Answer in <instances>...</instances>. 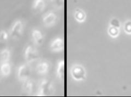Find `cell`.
<instances>
[{
	"label": "cell",
	"instance_id": "16",
	"mask_svg": "<svg viewBox=\"0 0 131 97\" xmlns=\"http://www.w3.org/2000/svg\"><path fill=\"white\" fill-rule=\"evenodd\" d=\"M59 74L60 76L61 75L63 74V62H61L59 64V70H58Z\"/></svg>",
	"mask_w": 131,
	"mask_h": 97
},
{
	"label": "cell",
	"instance_id": "11",
	"mask_svg": "<svg viewBox=\"0 0 131 97\" xmlns=\"http://www.w3.org/2000/svg\"><path fill=\"white\" fill-rule=\"evenodd\" d=\"M49 64L46 62H41L39 63L36 67V70L39 74H43L48 71Z\"/></svg>",
	"mask_w": 131,
	"mask_h": 97
},
{
	"label": "cell",
	"instance_id": "4",
	"mask_svg": "<svg viewBox=\"0 0 131 97\" xmlns=\"http://www.w3.org/2000/svg\"><path fill=\"white\" fill-rule=\"evenodd\" d=\"M50 90V84L47 80H43L39 88L38 96H47Z\"/></svg>",
	"mask_w": 131,
	"mask_h": 97
},
{
	"label": "cell",
	"instance_id": "17",
	"mask_svg": "<svg viewBox=\"0 0 131 97\" xmlns=\"http://www.w3.org/2000/svg\"><path fill=\"white\" fill-rule=\"evenodd\" d=\"M53 2H54L56 4H57V5H60L61 3V0H52Z\"/></svg>",
	"mask_w": 131,
	"mask_h": 97
},
{
	"label": "cell",
	"instance_id": "14",
	"mask_svg": "<svg viewBox=\"0 0 131 97\" xmlns=\"http://www.w3.org/2000/svg\"><path fill=\"white\" fill-rule=\"evenodd\" d=\"M0 38L3 40H7L8 38V34L6 30H2L0 31Z\"/></svg>",
	"mask_w": 131,
	"mask_h": 97
},
{
	"label": "cell",
	"instance_id": "1",
	"mask_svg": "<svg viewBox=\"0 0 131 97\" xmlns=\"http://www.w3.org/2000/svg\"><path fill=\"white\" fill-rule=\"evenodd\" d=\"M24 56L28 63H32L38 59L39 54L36 47L32 45H28L25 50Z\"/></svg>",
	"mask_w": 131,
	"mask_h": 97
},
{
	"label": "cell",
	"instance_id": "8",
	"mask_svg": "<svg viewBox=\"0 0 131 97\" xmlns=\"http://www.w3.org/2000/svg\"><path fill=\"white\" fill-rule=\"evenodd\" d=\"M72 75L76 79H80L83 78L84 71L80 66H75L72 69Z\"/></svg>",
	"mask_w": 131,
	"mask_h": 97
},
{
	"label": "cell",
	"instance_id": "3",
	"mask_svg": "<svg viewBox=\"0 0 131 97\" xmlns=\"http://www.w3.org/2000/svg\"><path fill=\"white\" fill-rule=\"evenodd\" d=\"M23 27L24 25L21 20H16L10 29V35L12 37L16 38L21 35L23 33Z\"/></svg>",
	"mask_w": 131,
	"mask_h": 97
},
{
	"label": "cell",
	"instance_id": "15",
	"mask_svg": "<svg viewBox=\"0 0 131 97\" xmlns=\"http://www.w3.org/2000/svg\"><path fill=\"white\" fill-rule=\"evenodd\" d=\"M75 18L78 20V21H81V20L84 18L83 14L79 11H77L75 14Z\"/></svg>",
	"mask_w": 131,
	"mask_h": 97
},
{
	"label": "cell",
	"instance_id": "2",
	"mask_svg": "<svg viewBox=\"0 0 131 97\" xmlns=\"http://www.w3.org/2000/svg\"><path fill=\"white\" fill-rule=\"evenodd\" d=\"M31 74V68L30 66L27 64H23L20 66L18 68V77L19 80L21 82L28 79V78Z\"/></svg>",
	"mask_w": 131,
	"mask_h": 97
},
{
	"label": "cell",
	"instance_id": "7",
	"mask_svg": "<svg viewBox=\"0 0 131 97\" xmlns=\"http://www.w3.org/2000/svg\"><path fill=\"white\" fill-rule=\"evenodd\" d=\"M23 88L24 90L26 92L27 94H31L32 93L33 91H34V83L31 80H26L24 82L23 84Z\"/></svg>",
	"mask_w": 131,
	"mask_h": 97
},
{
	"label": "cell",
	"instance_id": "9",
	"mask_svg": "<svg viewBox=\"0 0 131 97\" xmlns=\"http://www.w3.org/2000/svg\"><path fill=\"white\" fill-rule=\"evenodd\" d=\"M10 51L8 49L3 50L0 54V60L1 63L9 62L10 58Z\"/></svg>",
	"mask_w": 131,
	"mask_h": 97
},
{
	"label": "cell",
	"instance_id": "5",
	"mask_svg": "<svg viewBox=\"0 0 131 97\" xmlns=\"http://www.w3.org/2000/svg\"><path fill=\"white\" fill-rule=\"evenodd\" d=\"M32 36L34 41L38 44H42L43 41V36L39 30L34 29L32 32Z\"/></svg>",
	"mask_w": 131,
	"mask_h": 97
},
{
	"label": "cell",
	"instance_id": "10",
	"mask_svg": "<svg viewBox=\"0 0 131 97\" xmlns=\"http://www.w3.org/2000/svg\"><path fill=\"white\" fill-rule=\"evenodd\" d=\"M44 8V2L43 0H34L33 3V9L37 12L42 11Z\"/></svg>",
	"mask_w": 131,
	"mask_h": 97
},
{
	"label": "cell",
	"instance_id": "13",
	"mask_svg": "<svg viewBox=\"0 0 131 97\" xmlns=\"http://www.w3.org/2000/svg\"><path fill=\"white\" fill-rule=\"evenodd\" d=\"M62 47V41L60 39H57L51 44V48L54 50H60Z\"/></svg>",
	"mask_w": 131,
	"mask_h": 97
},
{
	"label": "cell",
	"instance_id": "6",
	"mask_svg": "<svg viewBox=\"0 0 131 97\" xmlns=\"http://www.w3.org/2000/svg\"><path fill=\"white\" fill-rule=\"evenodd\" d=\"M1 73L3 76H8L9 75L11 72V65L9 62L1 63Z\"/></svg>",
	"mask_w": 131,
	"mask_h": 97
},
{
	"label": "cell",
	"instance_id": "12",
	"mask_svg": "<svg viewBox=\"0 0 131 97\" xmlns=\"http://www.w3.org/2000/svg\"><path fill=\"white\" fill-rule=\"evenodd\" d=\"M55 19V15L52 13H49L46 16H44L43 18V22L46 25H50L54 22Z\"/></svg>",
	"mask_w": 131,
	"mask_h": 97
}]
</instances>
